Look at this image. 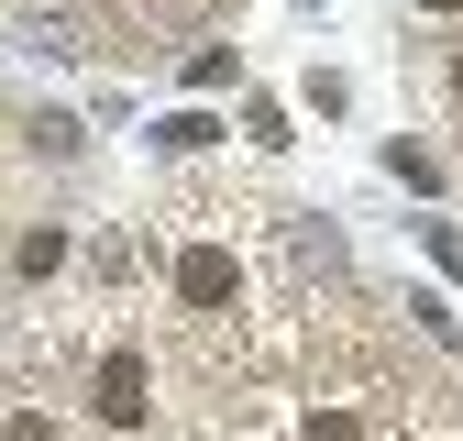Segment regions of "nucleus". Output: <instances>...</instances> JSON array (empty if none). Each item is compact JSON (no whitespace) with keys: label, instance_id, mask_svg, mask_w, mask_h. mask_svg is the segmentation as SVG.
<instances>
[{"label":"nucleus","instance_id":"f257e3e1","mask_svg":"<svg viewBox=\"0 0 463 441\" xmlns=\"http://www.w3.org/2000/svg\"><path fill=\"white\" fill-rule=\"evenodd\" d=\"M177 298H188V309H232V254H210V243L177 254Z\"/></svg>","mask_w":463,"mask_h":441},{"label":"nucleus","instance_id":"f03ea898","mask_svg":"<svg viewBox=\"0 0 463 441\" xmlns=\"http://www.w3.org/2000/svg\"><path fill=\"white\" fill-rule=\"evenodd\" d=\"M144 398H155L144 364H133V353H110V364H99V419H144Z\"/></svg>","mask_w":463,"mask_h":441},{"label":"nucleus","instance_id":"7ed1b4c3","mask_svg":"<svg viewBox=\"0 0 463 441\" xmlns=\"http://www.w3.org/2000/svg\"><path fill=\"white\" fill-rule=\"evenodd\" d=\"M0 441H55V419H12V430H0Z\"/></svg>","mask_w":463,"mask_h":441},{"label":"nucleus","instance_id":"20e7f679","mask_svg":"<svg viewBox=\"0 0 463 441\" xmlns=\"http://www.w3.org/2000/svg\"><path fill=\"white\" fill-rule=\"evenodd\" d=\"M309 441H364V430H354V419H320V430H309Z\"/></svg>","mask_w":463,"mask_h":441},{"label":"nucleus","instance_id":"39448f33","mask_svg":"<svg viewBox=\"0 0 463 441\" xmlns=\"http://www.w3.org/2000/svg\"><path fill=\"white\" fill-rule=\"evenodd\" d=\"M420 12H463V0H420Z\"/></svg>","mask_w":463,"mask_h":441},{"label":"nucleus","instance_id":"423d86ee","mask_svg":"<svg viewBox=\"0 0 463 441\" xmlns=\"http://www.w3.org/2000/svg\"><path fill=\"white\" fill-rule=\"evenodd\" d=\"M452 99H463V67H452Z\"/></svg>","mask_w":463,"mask_h":441}]
</instances>
